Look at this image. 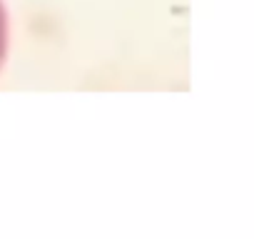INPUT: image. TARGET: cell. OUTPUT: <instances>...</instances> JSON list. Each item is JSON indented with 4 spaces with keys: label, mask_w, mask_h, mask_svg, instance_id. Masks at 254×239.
<instances>
[{
    "label": "cell",
    "mask_w": 254,
    "mask_h": 239,
    "mask_svg": "<svg viewBox=\"0 0 254 239\" xmlns=\"http://www.w3.org/2000/svg\"><path fill=\"white\" fill-rule=\"evenodd\" d=\"M5 48H8V18H5L3 3H0V62L5 58Z\"/></svg>",
    "instance_id": "1"
}]
</instances>
